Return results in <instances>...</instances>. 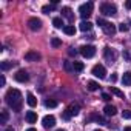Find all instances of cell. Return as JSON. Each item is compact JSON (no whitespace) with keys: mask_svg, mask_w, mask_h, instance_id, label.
Listing matches in <instances>:
<instances>
[{"mask_svg":"<svg viewBox=\"0 0 131 131\" xmlns=\"http://www.w3.org/2000/svg\"><path fill=\"white\" fill-rule=\"evenodd\" d=\"M51 45H52L54 48H59V46H62V40H60V39H57V37H52Z\"/></svg>","mask_w":131,"mask_h":131,"instance_id":"cell-29","label":"cell"},{"mask_svg":"<svg viewBox=\"0 0 131 131\" xmlns=\"http://www.w3.org/2000/svg\"><path fill=\"white\" fill-rule=\"evenodd\" d=\"M125 6H126L128 9H131V0H126V2H125Z\"/></svg>","mask_w":131,"mask_h":131,"instance_id":"cell-36","label":"cell"},{"mask_svg":"<svg viewBox=\"0 0 131 131\" xmlns=\"http://www.w3.org/2000/svg\"><path fill=\"white\" fill-rule=\"evenodd\" d=\"M63 32L67 34V36H76V28H74V25H67L63 28Z\"/></svg>","mask_w":131,"mask_h":131,"instance_id":"cell-20","label":"cell"},{"mask_svg":"<svg viewBox=\"0 0 131 131\" xmlns=\"http://www.w3.org/2000/svg\"><path fill=\"white\" fill-rule=\"evenodd\" d=\"M94 131H102V129H94Z\"/></svg>","mask_w":131,"mask_h":131,"instance_id":"cell-42","label":"cell"},{"mask_svg":"<svg viewBox=\"0 0 131 131\" xmlns=\"http://www.w3.org/2000/svg\"><path fill=\"white\" fill-rule=\"evenodd\" d=\"M79 28H80V31H83V32H86V31H90V29L93 28V23H91V22H88V20H86V22L83 20V22L80 23V26H79Z\"/></svg>","mask_w":131,"mask_h":131,"instance_id":"cell-21","label":"cell"},{"mask_svg":"<svg viewBox=\"0 0 131 131\" xmlns=\"http://www.w3.org/2000/svg\"><path fill=\"white\" fill-rule=\"evenodd\" d=\"M116 80H117V74H116V73H114V74H113V76H111V82H116Z\"/></svg>","mask_w":131,"mask_h":131,"instance_id":"cell-37","label":"cell"},{"mask_svg":"<svg viewBox=\"0 0 131 131\" xmlns=\"http://www.w3.org/2000/svg\"><path fill=\"white\" fill-rule=\"evenodd\" d=\"M8 119H9L8 111L2 110V111H0V123H6V122H8Z\"/></svg>","mask_w":131,"mask_h":131,"instance_id":"cell-25","label":"cell"},{"mask_svg":"<svg viewBox=\"0 0 131 131\" xmlns=\"http://www.w3.org/2000/svg\"><path fill=\"white\" fill-rule=\"evenodd\" d=\"M93 2H86V3H83V5H80L79 6V13H80V17L82 19H88L91 14H93Z\"/></svg>","mask_w":131,"mask_h":131,"instance_id":"cell-3","label":"cell"},{"mask_svg":"<svg viewBox=\"0 0 131 131\" xmlns=\"http://www.w3.org/2000/svg\"><path fill=\"white\" fill-rule=\"evenodd\" d=\"M111 93H113L114 96L120 97V99H125V94H123V91H120V90H119V88H116V86H111Z\"/></svg>","mask_w":131,"mask_h":131,"instance_id":"cell-26","label":"cell"},{"mask_svg":"<svg viewBox=\"0 0 131 131\" xmlns=\"http://www.w3.org/2000/svg\"><path fill=\"white\" fill-rule=\"evenodd\" d=\"M56 5H57V2H52L51 5H45V6L42 8V13H43V14H49V13L56 8Z\"/></svg>","mask_w":131,"mask_h":131,"instance_id":"cell-22","label":"cell"},{"mask_svg":"<svg viewBox=\"0 0 131 131\" xmlns=\"http://www.w3.org/2000/svg\"><path fill=\"white\" fill-rule=\"evenodd\" d=\"M103 57L106 59V62H110V63H114V62H116V59H117V52H116L113 48H110V46H105V49H103Z\"/></svg>","mask_w":131,"mask_h":131,"instance_id":"cell-7","label":"cell"},{"mask_svg":"<svg viewBox=\"0 0 131 131\" xmlns=\"http://www.w3.org/2000/svg\"><path fill=\"white\" fill-rule=\"evenodd\" d=\"M13 67H16V62H9V60H3L2 63H0V68H2V71H8V70H11Z\"/></svg>","mask_w":131,"mask_h":131,"instance_id":"cell-15","label":"cell"},{"mask_svg":"<svg viewBox=\"0 0 131 131\" xmlns=\"http://www.w3.org/2000/svg\"><path fill=\"white\" fill-rule=\"evenodd\" d=\"M52 25L56 26V28H65V25H63V20H62V17H54L52 19Z\"/></svg>","mask_w":131,"mask_h":131,"instance_id":"cell-23","label":"cell"},{"mask_svg":"<svg viewBox=\"0 0 131 131\" xmlns=\"http://www.w3.org/2000/svg\"><path fill=\"white\" fill-rule=\"evenodd\" d=\"M122 83H123L125 86H129V85H131V71L123 73V76H122Z\"/></svg>","mask_w":131,"mask_h":131,"instance_id":"cell-18","label":"cell"},{"mask_svg":"<svg viewBox=\"0 0 131 131\" xmlns=\"http://www.w3.org/2000/svg\"><path fill=\"white\" fill-rule=\"evenodd\" d=\"M5 99H6V103H8V106H9V108H13V111H16V113L22 111L23 99H22V93H20L19 90H16V88H11V90H8V93H6Z\"/></svg>","mask_w":131,"mask_h":131,"instance_id":"cell-1","label":"cell"},{"mask_svg":"<svg viewBox=\"0 0 131 131\" xmlns=\"http://www.w3.org/2000/svg\"><path fill=\"white\" fill-rule=\"evenodd\" d=\"M45 106H46V108H56V106H57V100H54V99H46V100H45Z\"/></svg>","mask_w":131,"mask_h":131,"instance_id":"cell-27","label":"cell"},{"mask_svg":"<svg viewBox=\"0 0 131 131\" xmlns=\"http://www.w3.org/2000/svg\"><path fill=\"white\" fill-rule=\"evenodd\" d=\"M26 122L28 123H36L37 122V114L34 113V111H26Z\"/></svg>","mask_w":131,"mask_h":131,"instance_id":"cell-16","label":"cell"},{"mask_svg":"<svg viewBox=\"0 0 131 131\" xmlns=\"http://www.w3.org/2000/svg\"><path fill=\"white\" fill-rule=\"evenodd\" d=\"M26 102H28V105L32 106V108L37 105V99H36V96H34L32 93H28V96H26Z\"/></svg>","mask_w":131,"mask_h":131,"instance_id":"cell-19","label":"cell"},{"mask_svg":"<svg viewBox=\"0 0 131 131\" xmlns=\"http://www.w3.org/2000/svg\"><path fill=\"white\" fill-rule=\"evenodd\" d=\"M62 16H63V17H67L70 22H73V20H74L73 11H71V8H68V6H63V8H62Z\"/></svg>","mask_w":131,"mask_h":131,"instance_id":"cell-14","label":"cell"},{"mask_svg":"<svg viewBox=\"0 0 131 131\" xmlns=\"http://www.w3.org/2000/svg\"><path fill=\"white\" fill-rule=\"evenodd\" d=\"M26 131H37V129H36V128H28Z\"/></svg>","mask_w":131,"mask_h":131,"instance_id":"cell-40","label":"cell"},{"mask_svg":"<svg viewBox=\"0 0 131 131\" xmlns=\"http://www.w3.org/2000/svg\"><path fill=\"white\" fill-rule=\"evenodd\" d=\"M100 13L103 16H116L117 14V8L113 3H102L100 5Z\"/></svg>","mask_w":131,"mask_h":131,"instance_id":"cell-4","label":"cell"},{"mask_svg":"<svg viewBox=\"0 0 131 131\" xmlns=\"http://www.w3.org/2000/svg\"><path fill=\"white\" fill-rule=\"evenodd\" d=\"M65 111H67V113H68V114L73 117V116H77V114H79V111H80V106H79L77 103H71V105H70L67 110H65Z\"/></svg>","mask_w":131,"mask_h":131,"instance_id":"cell-12","label":"cell"},{"mask_svg":"<svg viewBox=\"0 0 131 131\" xmlns=\"http://www.w3.org/2000/svg\"><path fill=\"white\" fill-rule=\"evenodd\" d=\"M42 123H43V128H46V129H49V128H52L54 125H56V117L54 116H45L43 119H42Z\"/></svg>","mask_w":131,"mask_h":131,"instance_id":"cell-10","label":"cell"},{"mask_svg":"<svg viewBox=\"0 0 131 131\" xmlns=\"http://www.w3.org/2000/svg\"><path fill=\"white\" fill-rule=\"evenodd\" d=\"M103 113H105V116H108V117H113V116H116V113H117V108H116L114 105H106V106L103 108Z\"/></svg>","mask_w":131,"mask_h":131,"instance_id":"cell-13","label":"cell"},{"mask_svg":"<svg viewBox=\"0 0 131 131\" xmlns=\"http://www.w3.org/2000/svg\"><path fill=\"white\" fill-rule=\"evenodd\" d=\"M77 52H79V51H76L74 48H70V51H68V54H70L71 57H76V56H77Z\"/></svg>","mask_w":131,"mask_h":131,"instance_id":"cell-33","label":"cell"},{"mask_svg":"<svg viewBox=\"0 0 131 131\" xmlns=\"http://www.w3.org/2000/svg\"><path fill=\"white\" fill-rule=\"evenodd\" d=\"M5 131H14V128L13 126H8V128H5Z\"/></svg>","mask_w":131,"mask_h":131,"instance_id":"cell-38","label":"cell"},{"mask_svg":"<svg viewBox=\"0 0 131 131\" xmlns=\"http://www.w3.org/2000/svg\"><path fill=\"white\" fill-rule=\"evenodd\" d=\"M73 68H74V71H77V73H80V71H83V68H85V65L82 63V62H73Z\"/></svg>","mask_w":131,"mask_h":131,"instance_id":"cell-24","label":"cell"},{"mask_svg":"<svg viewBox=\"0 0 131 131\" xmlns=\"http://www.w3.org/2000/svg\"><path fill=\"white\" fill-rule=\"evenodd\" d=\"M119 31H120V32H126V31H128V25H125V23L119 25Z\"/></svg>","mask_w":131,"mask_h":131,"instance_id":"cell-32","label":"cell"},{"mask_svg":"<svg viewBox=\"0 0 131 131\" xmlns=\"http://www.w3.org/2000/svg\"><path fill=\"white\" fill-rule=\"evenodd\" d=\"M123 131H131V126H125V128H123Z\"/></svg>","mask_w":131,"mask_h":131,"instance_id":"cell-39","label":"cell"},{"mask_svg":"<svg viewBox=\"0 0 131 131\" xmlns=\"http://www.w3.org/2000/svg\"><path fill=\"white\" fill-rule=\"evenodd\" d=\"M5 83H6V79H5V76H2V77H0V85L3 86Z\"/></svg>","mask_w":131,"mask_h":131,"instance_id":"cell-35","label":"cell"},{"mask_svg":"<svg viewBox=\"0 0 131 131\" xmlns=\"http://www.w3.org/2000/svg\"><path fill=\"white\" fill-rule=\"evenodd\" d=\"M122 117L123 119H131V110H125V111H122Z\"/></svg>","mask_w":131,"mask_h":131,"instance_id":"cell-30","label":"cell"},{"mask_svg":"<svg viewBox=\"0 0 131 131\" xmlns=\"http://www.w3.org/2000/svg\"><path fill=\"white\" fill-rule=\"evenodd\" d=\"M91 73H93V76H96V77H99V79H105V77H106V70H105L103 65H100V63L94 65L93 70H91Z\"/></svg>","mask_w":131,"mask_h":131,"instance_id":"cell-6","label":"cell"},{"mask_svg":"<svg viewBox=\"0 0 131 131\" xmlns=\"http://www.w3.org/2000/svg\"><path fill=\"white\" fill-rule=\"evenodd\" d=\"M14 79H16L17 82H20V83H25V82L29 80V74H28L25 70H19V71L14 74Z\"/></svg>","mask_w":131,"mask_h":131,"instance_id":"cell-9","label":"cell"},{"mask_svg":"<svg viewBox=\"0 0 131 131\" xmlns=\"http://www.w3.org/2000/svg\"><path fill=\"white\" fill-rule=\"evenodd\" d=\"M42 59V56H40V52H37V51H28L26 54H25V60H28V62H37V60H40Z\"/></svg>","mask_w":131,"mask_h":131,"instance_id":"cell-11","label":"cell"},{"mask_svg":"<svg viewBox=\"0 0 131 131\" xmlns=\"http://www.w3.org/2000/svg\"><path fill=\"white\" fill-rule=\"evenodd\" d=\"M83 57H86V59H91V57H94L96 56V46H93V45H83L82 48H80V51H79Z\"/></svg>","mask_w":131,"mask_h":131,"instance_id":"cell-5","label":"cell"},{"mask_svg":"<svg viewBox=\"0 0 131 131\" xmlns=\"http://www.w3.org/2000/svg\"><path fill=\"white\" fill-rule=\"evenodd\" d=\"M88 90H90V91H97V90H99V83L94 82V80H90V82H88Z\"/></svg>","mask_w":131,"mask_h":131,"instance_id":"cell-28","label":"cell"},{"mask_svg":"<svg viewBox=\"0 0 131 131\" xmlns=\"http://www.w3.org/2000/svg\"><path fill=\"white\" fill-rule=\"evenodd\" d=\"M65 70H67V71H74V68H73V62H65Z\"/></svg>","mask_w":131,"mask_h":131,"instance_id":"cell-31","label":"cell"},{"mask_svg":"<svg viewBox=\"0 0 131 131\" xmlns=\"http://www.w3.org/2000/svg\"><path fill=\"white\" fill-rule=\"evenodd\" d=\"M102 99L108 102V100H111V96H110V94H106V93H103V94H102Z\"/></svg>","mask_w":131,"mask_h":131,"instance_id":"cell-34","label":"cell"},{"mask_svg":"<svg viewBox=\"0 0 131 131\" xmlns=\"http://www.w3.org/2000/svg\"><path fill=\"white\" fill-rule=\"evenodd\" d=\"M28 28H29L31 31H39V29L42 28V20L37 19V17H31V19L28 20Z\"/></svg>","mask_w":131,"mask_h":131,"instance_id":"cell-8","label":"cell"},{"mask_svg":"<svg viewBox=\"0 0 131 131\" xmlns=\"http://www.w3.org/2000/svg\"><path fill=\"white\" fill-rule=\"evenodd\" d=\"M97 23H99V26L103 29V32H105L106 36H114V34H116V31H117L114 23L106 22V20H103V19H97Z\"/></svg>","mask_w":131,"mask_h":131,"instance_id":"cell-2","label":"cell"},{"mask_svg":"<svg viewBox=\"0 0 131 131\" xmlns=\"http://www.w3.org/2000/svg\"><path fill=\"white\" fill-rule=\"evenodd\" d=\"M88 120H96L99 125H105V123H106V120H105L102 116H99V114H91V116L88 117Z\"/></svg>","mask_w":131,"mask_h":131,"instance_id":"cell-17","label":"cell"},{"mask_svg":"<svg viewBox=\"0 0 131 131\" xmlns=\"http://www.w3.org/2000/svg\"><path fill=\"white\" fill-rule=\"evenodd\" d=\"M57 131H67V129H62V128H60V129H57Z\"/></svg>","mask_w":131,"mask_h":131,"instance_id":"cell-41","label":"cell"}]
</instances>
